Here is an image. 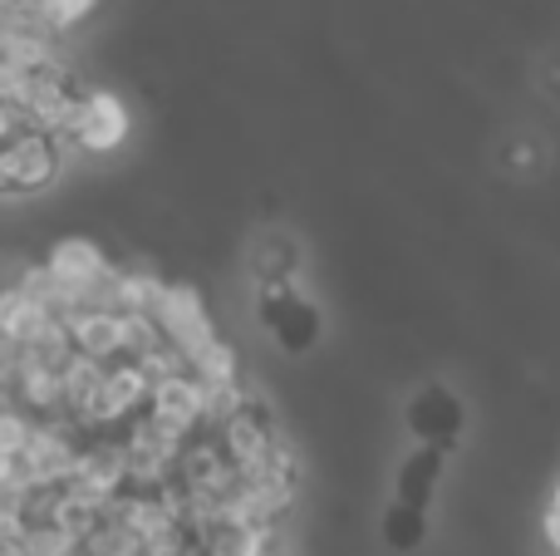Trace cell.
<instances>
[{
    "instance_id": "14",
    "label": "cell",
    "mask_w": 560,
    "mask_h": 556,
    "mask_svg": "<svg viewBox=\"0 0 560 556\" xmlns=\"http://www.w3.org/2000/svg\"><path fill=\"white\" fill-rule=\"evenodd\" d=\"M35 5H39V15H45V25L55 30V35H69V30H79L84 20H94L104 0H35Z\"/></svg>"
},
{
    "instance_id": "10",
    "label": "cell",
    "mask_w": 560,
    "mask_h": 556,
    "mask_svg": "<svg viewBox=\"0 0 560 556\" xmlns=\"http://www.w3.org/2000/svg\"><path fill=\"white\" fill-rule=\"evenodd\" d=\"M108 360H94V355L74 350L65 364H59V384H65V419H74L84 429V409L94 404L98 384H104Z\"/></svg>"
},
{
    "instance_id": "7",
    "label": "cell",
    "mask_w": 560,
    "mask_h": 556,
    "mask_svg": "<svg viewBox=\"0 0 560 556\" xmlns=\"http://www.w3.org/2000/svg\"><path fill=\"white\" fill-rule=\"evenodd\" d=\"M45 266L59 276L65 286H74L79 291V305H84V291H89V281H98V276L108 271V252L98 242H89V236H59L55 246H49V256H45Z\"/></svg>"
},
{
    "instance_id": "9",
    "label": "cell",
    "mask_w": 560,
    "mask_h": 556,
    "mask_svg": "<svg viewBox=\"0 0 560 556\" xmlns=\"http://www.w3.org/2000/svg\"><path fill=\"white\" fill-rule=\"evenodd\" d=\"M246 266H252V281H290V276L305 271V252H300V242L290 232L266 227L252 242V252H246Z\"/></svg>"
},
{
    "instance_id": "2",
    "label": "cell",
    "mask_w": 560,
    "mask_h": 556,
    "mask_svg": "<svg viewBox=\"0 0 560 556\" xmlns=\"http://www.w3.org/2000/svg\"><path fill=\"white\" fill-rule=\"evenodd\" d=\"M467 429H472V414H467V399L457 384L447 380H423L404 404V433L408 443H423V449H438L447 459H457V449L467 443Z\"/></svg>"
},
{
    "instance_id": "16",
    "label": "cell",
    "mask_w": 560,
    "mask_h": 556,
    "mask_svg": "<svg viewBox=\"0 0 560 556\" xmlns=\"http://www.w3.org/2000/svg\"><path fill=\"white\" fill-rule=\"evenodd\" d=\"M30 433H35V419H30V414L10 399L5 409H0V453H20Z\"/></svg>"
},
{
    "instance_id": "21",
    "label": "cell",
    "mask_w": 560,
    "mask_h": 556,
    "mask_svg": "<svg viewBox=\"0 0 560 556\" xmlns=\"http://www.w3.org/2000/svg\"><path fill=\"white\" fill-rule=\"evenodd\" d=\"M15 483H30L25 473H20V459L15 453H0V488H15Z\"/></svg>"
},
{
    "instance_id": "20",
    "label": "cell",
    "mask_w": 560,
    "mask_h": 556,
    "mask_svg": "<svg viewBox=\"0 0 560 556\" xmlns=\"http://www.w3.org/2000/svg\"><path fill=\"white\" fill-rule=\"evenodd\" d=\"M25 256H20V252H0V286H15L20 281V276H25Z\"/></svg>"
},
{
    "instance_id": "19",
    "label": "cell",
    "mask_w": 560,
    "mask_h": 556,
    "mask_svg": "<svg viewBox=\"0 0 560 556\" xmlns=\"http://www.w3.org/2000/svg\"><path fill=\"white\" fill-rule=\"evenodd\" d=\"M25 124H30V118H25V114H20V108L0 104V148H5V143H10V138H15V134H20V128H25Z\"/></svg>"
},
{
    "instance_id": "18",
    "label": "cell",
    "mask_w": 560,
    "mask_h": 556,
    "mask_svg": "<svg viewBox=\"0 0 560 556\" xmlns=\"http://www.w3.org/2000/svg\"><path fill=\"white\" fill-rule=\"evenodd\" d=\"M25 364V345L20 340H10V335H0V380H15V370Z\"/></svg>"
},
{
    "instance_id": "11",
    "label": "cell",
    "mask_w": 560,
    "mask_h": 556,
    "mask_svg": "<svg viewBox=\"0 0 560 556\" xmlns=\"http://www.w3.org/2000/svg\"><path fill=\"white\" fill-rule=\"evenodd\" d=\"M428 532H433V512L404 508V502H388L378 518V542L394 556H418L428 547Z\"/></svg>"
},
{
    "instance_id": "23",
    "label": "cell",
    "mask_w": 560,
    "mask_h": 556,
    "mask_svg": "<svg viewBox=\"0 0 560 556\" xmlns=\"http://www.w3.org/2000/svg\"><path fill=\"white\" fill-rule=\"evenodd\" d=\"M5 404H10V384L0 380V409H5Z\"/></svg>"
},
{
    "instance_id": "3",
    "label": "cell",
    "mask_w": 560,
    "mask_h": 556,
    "mask_svg": "<svg viewBox=\"0 0 560 556\" xmlns=\"http://www.w3.org/2000/svg\"><path fill=\"white\" fill-rule=\"evenodd\" d=\"M65 148H59L55 134L25 124L5 148H0V183H5V197H35L49 193L65 173Z\"/></svg>"
},
{
    "instance_id": "22",
    "label": "cell",
    "mask_w": 560,
    "mask_h": 556,
    "mask_svg": "<svg viewBox=\"0 0 560 556\" xmlns=\"http://www.w3.org/2000/svg\"><path fill=\"white\" fill-rule=\"evenodd\" d=\"M0 556H25V547H10V542H0Z\"/></svg>"
},
{
    "instance_id": "17",
    "label": "cell",
    "mask_w": 560,
    "mask_h": 556,
    "mask_svg": "<svg viewBox=\"0 0 560 556\" xmlns=\"http://www.w3.org/2000/svg\"><path fill=\"white\" fill-rule=\"evenodd\" d=\"M536 94L541 99H551V104L560 108V45L556 49H546L541 59H536Z\"/></svg>"
},
{
    "instance_id": "6",
    "label": "cell",
    "mask_w": 560,
    "mask_h": 556,
    "mask_svg": "<svg viewBox=\"0 0 560 556\" xmlns=\"http://www.w3.org/2000/svg\"><path fill=\"white\" fill-rule=\"evenodd\" d=\"M10 399L30 414V419H65V384H59V364L39 360V355L25 350V364L10 380Z\"/></svg>"
},
{
    "instance_id": "8",
    "label": "cell",
    "mask_w": 560,
    "mask_h": 556,
    "mask_svg": "<svg viewBox=\"0 0 560 556\" xmlns=\"http://www.w3.org/2000/svg\"><path fill=\"white\" fill-rule=\"evenodd\" d=\"M69 331H74V350L94 355V360H118V355H128V331H124V311H94V305H84V311L65 315Z\"/></svg>"
},
{
    "instance_id": "5",
    "label": "cell",
    "mask_w": 560,
    "mask_h": 556,
    "mask_svg": "<svg viewBox=\"0 0 560 556\" xmlns=\"http://www.w3.org/2000/svg\"><path fill=\"white\" fill-rule=\"evenodd\" d=\"M447 468H453V459H447V453L423 449V443H408L404 459L394 463V493H388V502H404V508L433 512Z\"/></svg>"
},
{
    "instance_id": "15",
    "label": "cell",
    "mask_w": 560,
    "mask_h": 556,
    "mask_svg": "<svg viewBox=\"0 0 560 556\" xmlns=\"http://www.w3.org/2000/svg\"><path fill=\"white\" fill-rule=\"evenodd\" d=\"M25 556H79V537H69L59 522H35L25 532Z\"/></svg>"
},
{
    "instance_id": "13",
    "label": "cell",
    "mask_w": 560,
    "mask_h": 556,
    "mask_svg": "<svg viewBox=\"0 0 560 556\" xmlns=\"http://www.w3.org/2000/svg\"><path fill=\"white\" fill-rule=\"evenodd\" d=\"M79 556H143V537H138L124 518L104 512V518L94 522V532L79 542Z\"/></svg>"
},
{
    "instance_id": "24",
    "label": "cell",
    "mask_w": 560,
    "mask_h": 556,
    "mask_svg": "<svg viewBox=\"0 0 560 556\" xmlns=\"http://www.w3.org/2000/svg\"><path fill=\"white\" fill-rule=\"evenodd\" d=\"M5 5H15V0H0V10H5Z\"/></svg>"
},
{
    "instance_id": "12",
    "label": "cell",
    "mask_w": 560,
    "mask_h": 556,
    "mask_svg": "<svg viewBox=\"0 0 560 556\" xmlns=\"http://www.w3.org/2000/svg\"><path fill=\"white\" fill-rule=\"evenodd\" d=\"M49 321H55V311H45L35 296H25L20 286H0V335H10V340H20L30 350Z\"/></svg>"
},
{
    "instance_id": "1",
    "label": "cell",
    "mask_w": 560,
    "mask_h": 556,
    "mask_svg": "<svg viewBox=\"0 0 560 556\" xmlns=\"http://www.w3.org/2000/svg\"><path fill=\"white\" fill-rule=\"evenodd\" d=\"M256 325L271 335L285 360H305L325 345V311L305 291L300 276L290 281H256Z\"/></svg>"
},
{
    "instance_id": "4",
    "label": "cell",
    "mask_w": 560,
    "mask_h": 556,
    "mask_svg": "<svg viewBox=\"0 0 560 556\" xmlns=\"http://www.w3.org/2000/svg\"><path fill=\"white\" fill-rule=\"evenodd\" d=\"M128 104L114 94V89H89L84 104H79V118L69 128V143L65 153H84V158H108L114 148L128 143Z\"/></svg>"
}]
</instances>
